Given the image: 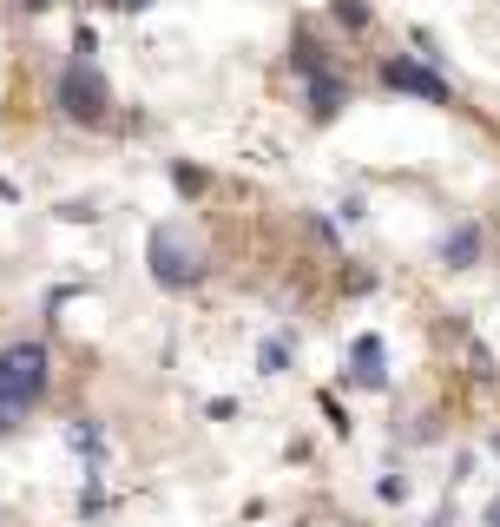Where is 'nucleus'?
Instances as JSON below:
<instances>
[{"label":"nucleus","instance_id":"nucleus-1","mask_svg":"<svg viewBox=\"0 0 500 527\" xmlns=\"http://www.w3.org/2000/svg\"><path fill=\"white\" fill-rule=\"evenodd\" d=\"M47 383H53V350L40 336L0 343V435H14L47 402Z\"/></svg>","mask_w":500,"mask_h":527},{"label":"nucleus","instance_id":"nucleus-2","mask_svg":"<svg viewBox=\"0 0 500 527\" xmlns=\"http://www.w3.org/2000/svg\"><path fill=\"white\" fill-rule=\"evenodd\" d=\"M106 106H112V86L93 73V60H73L60 73V112L73 119V126H99Z\"/></svg>","mask_w":500,"mask_h":527},{"label":"nucleus","instance_id":"nucleus-3","mask_svg":"<svg viewBox=\"0 0 500 527\" xmlns=\"http://www.w3.org/2000/svg\"><path fill=\"white\" fill-rule=\"evenodd\" d=\"M152 277L165 290H191L204 277V257H198V244H185V231H152Z\"/></svg>","mask_w":500,"mask_h":527},{"label":"nucleus","instance_id":"nucleus-4","mask_svg":"<svg viewBox=\"0 0 500 527\" xmlns=\"http://www.w3.org/2000/svg\"><path fill=\"white\" fill-rule=\"evenodd\" d=\"M382 80H389L395 93H415V99L448 106V80H441V73H428V66H415V60H389V66H382Z\"/></svg>","mask_w":500,"mask_h":527},{"label":"nucleus","instance_id":"nucleus-5","mask_svg":"<svg viewBox=\"0 0 500 527\" xmlns=\"http://www.w3.org/2000/svg\"><path fill=\"white\" fill-rule=\"evenodd\" d=\"M474 257H481V224H454V231H448V244H441V264L468 271Z\"/></svg>","mask_w":500,"mask_h":527},{"label":"nucleus","instance_id":"nucleus-6","mask_svg":"<svg viewBox=\"0 0 500 527\" xmlns=\"http://www.w3.org/2000/svg\"><path fill=\"white\" fill-rule=\"evenodd\" d=\"M349 376H356L362 389L389 383V369H382V343H375V336H356V369H349Z\"/></svg>","mask_w":500,"mask_h":527},{"label":"nucleus","instance_id":"nucleus-7","mask_svg":"<svg viewBox=\"0 0 500 527\" xmlns=\"http://www.w3.org/2000/svg\"><path fill=\"white\" fill-rule=\"evenodd\" d=\"M310 112H316V119H329V112H343V86L316 73V80H310Z\"/></svg>","mask_w":500,"mask_h":527},{"label":"nucleus","instance_id":"nucleus-8","mask_svg":"<svg viewBox=\"0 0 500 527\" xmlns=\"http://www.w3.org/2000/svg\"><path fill=\"white\" fill-rule=\"evenodd\" d=\"M257 363H264V376H283V369H290V350H283V343H264Z\"/></svg>","mask_w":500,"mask_h":527},{"label":"nucleus","instance_id":"nucleus-9","mask_svg":"<svg viewBox=\"0 0 500 527\" xmlns=\"http://www.w3.org/2000/svg\"><path fill=\"white\" fill-rule=\"evenodd\" d=\"M336 20H343V27H369V7H362V0H336Z\"/></svg>","mask_w":500,"mask_h":527},{"label":"nucleus","instance_id":"nucleus-10","mask_svg":"<svg viewBox=\"0 0 500 527\" xmlns=\"http://www.w3.org/2000/svg\"><path fill=\"white\" fill-rule=\"evenodd\" d=\"M20 7H33V14H47V7H60V0H20Z\"/></svg>","mask_w":500,"mask_h":527},{"label":"nucleus","instance_id":"nucleus-11","mask_svg":"<svg viewBox=\"0 0 500 527\" xmlns=\"http://www.w3.org/2000/svg\"><path fill=\"white\" fill-rule=\"evenodd\" d=\"M487 527H500V501H494V508H487Z\"/></svg>","mask_w":500,"mask_h":527}]
</instances>
